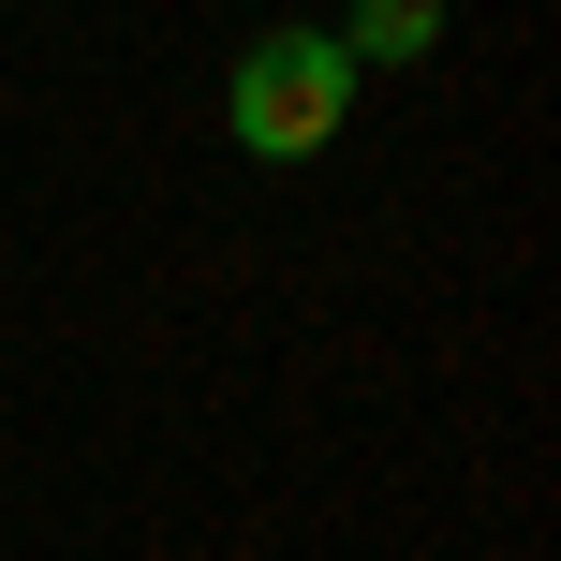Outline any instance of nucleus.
I'll use <instances>...</instances> for the list:
<instances>
[{"label":"nucleus","instance_id":"f257e3e1","mask_svg":"<svg viewBox=\"0 0 561 561\" xmlns=\"http://www.w3.org/2000/svg\"><path fill=\"white\" fill-rule=\"evenodd\" d=\"M340 118H355V59H340V30H266V45H237L222 134L252 148V163H310Z\"/></svg>","mask_w":561,"mask_h":561},{"label":"nucleus","instance_id":"f03ea898","mask_svg":"<svg viewBox=\"0 0 561 561\" xmlns=\"http://www.w3.org/2000/svg\"><path fill=\"white\" fill-rule=\"evenodd\" d=\"M444 45V0H355V30H340V59H428Z\"/></svg>","mask_w":561,"mask_h":561}]
</instances>
